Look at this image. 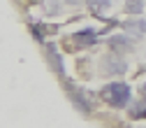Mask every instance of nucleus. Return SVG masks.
<instances>
[{
  "mask_svg": "<svg viewBox=\"0 0 146 128\" xmlns=\"http://www.w3.org/2000/svg\"><path fill=\"white\" fill-rule=\"evenodd\" d=\"M72 42H74L79 49H81V47L95 44V30H93V28H84V30H79V33L72 35Z\"/></svg>",
  "mask_w": 146,
  "mask_h": 128,
  "instance_id": "obj_3",
  "label": "nucleus"
},
{
  "mask_svg": "<svg viewBox=\"0 0 146 128\" xmlns=\"http://www.w3.org/2000/svg\"><path fill=\"white\" fill-rule=\"evenodd\" d=\"M46 54H49V61L53 63V68H56V72H58V75H63V61H60V56H58V51H56V47H49L46 49Z\"/></svg>",
  "mask_w": 146,
  "mask_h": 128,
  "instance_id": "obj_6",
  "label": "nucleus"
},
{
  "mask_svg": "<svg viewBox=\"0 0 146 128\" xmlns=\"http://www.w3.org/2000/svg\"><path fill=\"white\" fill-rule=\"evenodd\" d=\"M125 28L141 35V33H146V21L144 19H130V21H125Z\"/></svg>",
  "mask_w": 146,
  "mask_h": 128,
  "instance_id": "obj_7",
  "label": "nucleus"
},
{
  "mask_svg": "<svg viewBox=\"0 0 146 128\" xmlns=\"http://www.w3.org/2000/svg\"><path fill=\"white\" fill-rule=\"evenodd\" d=\"M107 44L116 51H132V40L127 35H114V38H109Z\"/></svg>",
  "mask_w": 146,
  "mask_h": 128,
  "instance_id": "obj_4",
  "label": "nucleus"
},
{
  "mask_svg": "<svg viewBox=\"0 0 146 128\" xmlns=\"http://www.w3.org/2000/svg\"><path fill=\"white\" fill-rule=\"evenodd\" d=\"M125 12L127 14H141L144 12V0H125Z\"/></svg>",
  "mask_w": 146,
  "mask_h": 128,
  "instance_id": "obj_8",
  "label": "nucleus"
},
{
  "mask_svg": "<svg viewBox=\"0 0 146 128\" xmlns=\"http://www.w3.org/2000/svg\"><path fill=\"white\" fill-rule=\"evenodd\" d=\"M86 3H88L90 12H95V14H102L104 9L111 7V0H86Z\"/></svg>",
  "mask_w": 146,
  "mask_h": 128,
  "instance_id": "obj_5",
  "label": "nucleus"
},
{
  "mask_svg": "<svg viewBox=\"0 0 146 128\" xmlns=\"http://www.w3.org/2000/svg\"><path fill=\"white\" fill-rule=\"evenodd\" d=\"M104 98L114 107H125V105H130V86L125 82H114L104 88Z\"/></svg>",
  "mask_w": 146,
  "mask_h": 128,
  "instance_id": "obj_1",
  "label": "nucleus"
},
{
  "mask_svg": "<svg viewBox=\"0 0 146 128\" xmlns=\"http://www.w3.org/2000/svg\"><path fill=\"white\" fill-rule=\"evenodd\" d=\"M127 70V63L118 56H104L102 58V72L104 75H123Z\"/></svg>",
  "mask_w": 146,
  "mask_h": 128,
  "instance_id": "obj_2",
  "label": "nucleus"
},
{
  "mask_svg": "<svg viewBox=\"0 0 146 128\" xmlns=\"http://www.w3.org/2000/svg\"><path fill=\"white\" fill-rule=\"evenodd\" d=\"M144 103H146V100H144ZM144 103L130 107V114H132V117H146V105H144Z\"/></svg>",
  "mask_w": 146,
  "mask_h": 128,
  "instance_id": "obj_9",
  "label": "nucleus"
}]
</instances>
